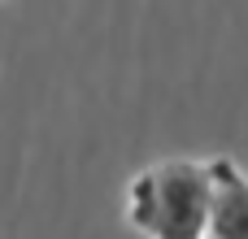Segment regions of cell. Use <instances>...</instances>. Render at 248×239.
Wrapping results in <instances>:
<instances>
[{
  "instance_id": "obj_1",
  "label": "cell",
  "mask_w": 248,
  "mask_h": 239,
  "mask_svg": "<svg viewBox=\"0 0 248 239\" xmlns=\"http://www.w3.org/2000/svg\"><path fill=\"white\" fill-rule=\"evenodd\" d=\"M126 222L144 239H205L209 165L205 161H161L135 174L126 192Z\"/></svg>"
},
{
  "instance_id": "obj_2",
  "label": "cell",
  "mask_w": 248,
  "mask_h": 239,
  "mask_svg": "<svg viewBox=\"0 0 248 239\" xmlns=\"http://www.w3.org/2000/svg\"><path fill=\"white\" fill-rule=\"evenodd\" d=\"M209 165V226L205 239H248V174L231 161H205Z\"/></svg>"
}]
</instances>
